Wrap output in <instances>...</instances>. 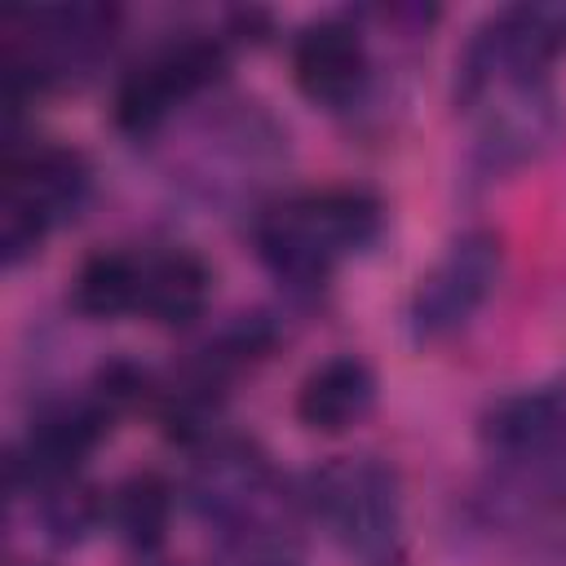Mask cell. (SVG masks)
I'll return each instance as SVG.
<instances>
[{
	"mask_svg": "<svg viewBox=\"0 0 566 566\" xmlns=\"http://www.w3.org/2000/svg\"><path fill=\"white\" fill-rule=\"evenodd\" d=\"M385 208L363 186H323L283 195L252 221V243L261 265L292 292H314L327 283L340 256L367 248L380 234Z\"/></svg>",
	"mask_w": 566,
	"mask_h": 566,
	"instance_id": "6da1fadb",
	"label": "cell"
},
{
	"mask_svg": "<svg viewBox=\"0 0 566 566\" xmlns=\"http://www.w3.org/2000/svg\"><path fill=\"white\" fill-rule=\"evenodd\" d=\"M478 438L495 464V504L539 513L566 500V398L557 389H513L486 402Z\"/></svg>",
	"mask_w": 566,
	"mask_h": 566,
	"instance_id": "7a4b0ae2",
	"label": "cell"
},
{
	"mask_svg": "<svg viewBox=\"0 0 566 566\" xmlns=\"http://www.w3.org/2000/svg\"><path fill=\"white\" fill-rule=\"evenodd\" d=\"M4 44V106L18 111L31 93L80 84L102 66L119 35L115 4H44L9 13Z\"/></svg>",
	"mask_w": 566,
	"mask_h": 566,
	"instance_id": "3957f363",
	"label": "cell"
},
{
	"mask_svg": "<svg viewBox=\"0 0 566 566\" xmlns=\"http://www.w3.org/2000/svg\"><path fill=\"white\" fill-rule=\"evenodd\" d=\"M305 504L318 526L358 562L394 566L402 548V482L376 455H336L305 482Z\"/></svg>",
	"mask_w": 566,
	"mask_h": 566,
	"instance_id": "277c9868",
	"label": "cell"
},
{
	"mask_svg": "<svg viewBox=\"0 0 566 566\" xmlns=\"http://www.w3.org/2000/svg\"><path fill=\"white\" fill-rule=\"evenodd\" d=\"M460 106L473 115V142L469 164L478 177L495 181L526 164H535L544 150H553L562 133L557 93L544 75H500L460 97Z\"/></svg>",
	"mask_w": 566,
	"mask_h": 566,
	"instance_id": "5b68a950",
	"label": "cell"
},
{
	"mask_svg": "<svg viewBox=\"0 0 566 566\" xmlns=\"http://www.w3.org/2000/svg\"><path fill=\"white\" fill-rule=\"evenodd\" d=\"M230 66V49L226 35L212 31H181L172 40H164L159 49H150L142 62H133L119 84H115V128L128 137H150L155 128L168 124V115L199 97L203 88H212Z\"/></svg>",
	"mask_w": 566,
	"mask_h": 566,
	"instance_id": "8992f818",
	"label": "cell"
},
{
	"mask_svg": "<svg viewBox=\"0 0 566 566\" xmlns=\"http://www.w3.org/2000/svg\"><path fill=\"white\" fill-rule=\"evenodd\" d=\"M504 274V243L495 230H464L460 239L447 243V252L420 274L411 305H407V327L416 340H442L460 332L495 292Z\"/></svg>",
	"mask_w": 566,
	"mask_h": 566,
	"instance_id": "52a82bcc",
	"label": "cell"
},
{
	"mask_svg": "<svg viewBox=\"0 0 566 566\" xmlns=\"http://www.w3.org/2000/svg\"><path fill=\"white\" fill-rule=\"evenodd\" d=\"M279 473L270 469V460L243 442V438H212L208 447L195 451V469L186 478V500L190 509L217 526L221 535L274 522L283 495H279Z\"/></svg>",
	"mask_w": 566,
	"mask_h": 566,
	"instance_id": "ba28073f",
	"label": "cell"
},
{
	"mask_svg": "<svg viewBox=\"0 0 566 566\" xmlns=\"http://www.w3.org/2000/svg\"><path fill=\"white\" fill-rule=\"evenodd\" d=\"M562 53H566V0L509 4L491 13L482 27H473L460 53L455 97H469L473 88L500 75H544V66Z\"/></svg>",
	"mask_w": 566,
	"mask_h": 566,
	"instance_id": "9c48e42d",
	"label": "cell"
},
{
	"mask_svg": "<svg viewBox=\"0 0 566 566\" xmlns=\"http://www.w3.org/2000/svg\"><path fill=\"white\" fill-rule=\"evenodd\" d=\"M111 420L115 416L93 394L44 402L31 416L22 442L9 455L13 491H31V486H44V482H57V478H75L80 464L93 455V447L106 438Z\"/></svg>",
	"mask_w": 566,
	"mask_h": 566,
	"instance_id": "30bf717a",
	"label": "cell"
},
{
	"mask_svg": "<svg viewBox=\"0 0 566 566\" xmlns=\"http://www.w3.org/2000/svg\"><path fill=\"white\" fill-rule=\"evenodd\" d=\"M367 75H371L367 40L358 22H349L345 13H323L292 35V84L301 88L305 102L323 111L354 106L358 93L367 88Z\"/></svg>",
	"mask_w": 566,
	"mask_h": 566,
	"instance_id": "8fae6325",
	"label": "cell"
},
{
	"mask_svg": "<svg viewBox=\"0 0 566 566\" xmlns=\"http://www.w3.org/2000/svg\"><path fill=\"white\" fill-rule=\"evenodd\" d=\"M93 172L75 146L62 142H9L4 150V195L31 203L49 221L75 217L88 199Z\"/></svg>",
	"mask_w": 566,
	"mask_h": 566,
	"instance_id": "7c38bea8",
	"label": "cell"
},
{
	"mask_svg": "<svg viewBox=\"0 0 566 566\" xmlns=\"http://www.w3.org/2000/svg\"><path fill=\"white\" fill-rule=\"evenodd\" d=\"M376 407V371L358 354H332L305 371L296 389V420L314 433H349Z\"/></svg>",
	"mask_w": 566,
	"mask_h": 566,
	"instance_id": "4fadbf2b",
	"label": "cell"
},
{
	"mask_svg": "<svg viewBox=\"0 0 566 566\" xmlns=\"http://www.w3.org/2000/svg\"><path fill=\"white\" fill-rule=\"evenodd\" d=\"M212 296V270L190 248H164L142 256V301L137 314H146L159 327H190L203 318Z\"/></svg>",
	"mask_w": 566,
	"mask_h": 566,
	"instance_id": "5bb4252c",
	"label": "cell"
},
{
	"mask_svg": "<svg viewBox=\"0 0 566 566\" xmlns=\"http://www.w3.org/2000/svg\"><path fill=\"white\" fill-rule=\"evenodd\" d=\"M106 517L119 531V539L128 548H137L142 557L155 553L168 535L172 522V486L164 473L155 469H137L124 482H115V491L106 495Z\"/></svg>",
	"mask_w": 566,
	"mask_h": 566,
	"instance_id": "9a60e30c",
	"label": "cell"
},
{
	"mask_svg": "<svg viewBox=\"0 0 566 566\" xmlns=\"http://www.w3.org/2000/svg\"><path fill=\"white\" fill-rule=\"evenodd\" d=\"M142 301V256L133 252H93L75 279H71V305L75 314L106 323L119 314H137Z\"/></svg>",
	"mask_w": 566,
	"mask_h": 566,
	"instance_id": "2e32d148",
	"label": "cell"
},
{
	"mask_svg": "<svg viewBox=\"0 0 566 566\" xmlns=\"http://www.w3.org/2000/svg\"><path fill=\"white\" fill-rule=\"evenodd\" d=\"M31 495H35L40 531L53 544H80L106 517V495H97L93 486H84L80 473L75 478L44 482V486H31Z\"/></svg>",
	"mask_w": 566,
	"mask_h": 566,
	"instance_id": "e0dca14e",
	"label": "cell"
},
{
	"mask_svg": "<svg viewBox=\"0 0 566 566\" xmlns=\"http://www.w3.org/2000/svg\"><path fill=\"white\" fill-rule=\"evenodd\" d=\"M221 566H305V557H301V544L279 522H261V526L221 535Z\"/></svg>",
	"mask_w": 566,
	"mask_h": 566,
	"instance_id": "ac0fdd59",
	"label": "cell"
},
{
	"mask_svg": "<svg viewBox=\"0 0 566 566\" xmlns=\"http://www.w3.org/2000/svg\"><path fill=\"white\" fill-rule=\"evenodd\" d=\"M88 394H93L111 416H119V411H128V407H142V402L159 398L155 376H150L142 363H133V358H111V363H102L97 376H93V389H88Z\"/></svg>",
	"mask_w": 566,
	"mask_h": 566,
	"instance_id": "d6986e66",
	"label": "cell"
},
{
	"mask_svg": "<svg viewBox=\"0 0 566 566\" xmlns=\"http://www.w3.org/2000/svg\"><path fill=\"white\" fill-rule=\"evenodd\" d=\"M49 230H53V221L44 212H35L31 203L4 195V203H0V256H4L9 270H18L22 261H31L40 252V243H44Z\"/></svg>",
	"mask_w": 566,
	"mask_h": 566,
	"instance_id": "ffe728a7",
	"label": "cell"
},
{
	"mask_svg": "<svg viewBox=\"0 0 566 566\" xmlns=\"http://www.w3.org/2000/svg\"><path fill=\"white\" fill-rule=\"evenodd\" d=\"M230 35L226 40H265L270 35V13L265 9H230Z\"/></svg>",
	"mask_w": 566,
	"mask_h": 566,
	"instance_id": "44dd1931",
	"label": "cell"
}]
</instances>
